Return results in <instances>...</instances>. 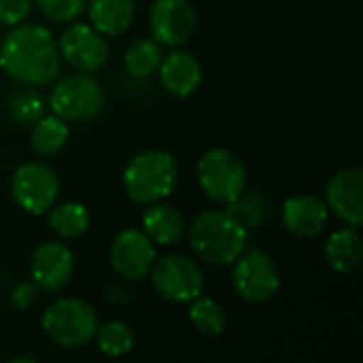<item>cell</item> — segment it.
I'll list each match as a JSON object with an SVG mask.
<instances>
[{
    "label": "cell",
    "instance_id": "cell-23",
    "mask_svg": "<svg viewBox=\"0 0 363 363\" xmlns=\"http://www.w3.org/2000/svg\"><path fill=\"white\" fill-rule=\"evenodd\" d=\"M47 111V100L32 85H21L13 89L6 98V113L19 125H32Z\"/></svg>",
    "mask_w": 363,
    "mask_h": 363
},
{
    "label": "cell",
    "instance_id": "cell-6",
    "mask_svg": "<svg viewBox=\"0 0 363 363\" xmlns=\"http://www.w3.org/2000/svg\"><path fill=\"white\" fill-rule=\"evenodd\" d=\"M198 185L211 200L230 204L247 189V168L236 153L208 149L198 162Z\"/></svg>",
    "mask_w": 363,
    "mask_h": 363
},
{
    "label": "cell",
    "instance_id": "cell-17",
    "mask_svg": "<svg viewBox=\"0 0 363 363\" xmlns=\"http://www.w3.org/2000/svg\"><path fill=\"white\" fill-rule=\"evenodd\" d=\"M187 230L183 213L166 202H153L147 204V211L143 213V232L153 240V245L168 247L177 242Z\"/></svg>",
    "mask_w": 363,
    "mask_h": 363
},
{
    "label": "cell",
    "instance_id": "cell-9",
    "mask_svg": "<svg viewBox=\"0 0 363 363\" xmlns=\"http://www.w3.org/2000/svg\"><path fill=\"white\" fill-rule=\"evenodd\" d=\"M11 194L21 211L30 215H45L57 202L60 179L49 166L28 162L13 172Z\"/></svg>",
    "mask_w": 363,
    "mask_h": 363
},
{
    "label": "cell",
    "instance_id": "cell-10",
    "mask_svg": "<svg viewBox=\"0 0 363 363\" xmlns=\"http://www.w3.org/2000/svg\"><path fill=\"white\" fill-rule=\"evenodd\" d=\"M60 55L77 72L94 74L108 60V43L89 23H70L57 40Z\"/></svg>",
    "mask_w": 363,
    "mask_h": 363
},
{
    "label": "cell",
    "instance_id": "cell-27",
    "mask_svg": "<svg viewBox=\"0 0 363 363\" xmlns=\"http://www.w3.org/2000/svg\"><path fill=\"white\" fill-rule=\"evenodd\" d=\"M36 4L47 19L57 23H70L87 9V0H36Z\"/></svg>",
    "mask_w": 363,
    "mask_h": 363
},
{
    "label": "cell",
    "instance_id": "cell-11",
    "mask_svg": "<svg viewBox=\"0 0 363 363\" xmlns=\"http://www.w3.org/2000/svg\"><path fill=\"white\" fill-rule=\"evenodd\" d=\"M108 259L113 270L125 281H140L157 259L153 240L143 230H123L111 242Z\"/></svg>",
    "mask_w": 363,
    "mask_h": 363
},
{
    "label": "cell",
    "instance_id": "cell-24",
    "mask_svg": "<svg viewBox=\"0 0 363 363\" xmlns=\"http://www.w3.org/2000/svg\"><path fill=\"white\" fill-rule=\"evenodd\" d=\"M189 321L196 332L208 338H217L225 332L228 315L225 308L208 296H198L194 302H189Z\"/></svg>",
    "mask_w": 363,
    "mask_h": 363
},
{
    "label": "cell",
    "instance_id": "cell-29",
    "mask_svg": "<svg viewBox=\"0 0 363 363\" xmlns=\"http://www.w3.org/2000/svg\"><path fill=\"white\" fill-rule=\"evenodd\" d=\"M38 285L34 281H21L13 287L11 291V304L17 308V311H28L30 306L36 304L38 300Z\"/></svg>",
    "mask_w": 363,
    "mask_h": 363
},
{
    "label": "cell",
    "instance_id": "cell-5",
    "mask_svg": "<svg viewBox=\"0 0 363 363\" xmlns=\"http://www.w3.org/2000/svg\"><path fill=\"white\" fill-rule=\"evenodd\" d=\"M40 328L47 340L55 347L81 349L91 342L98 319L87 302L77 298H60L43 313Z\"/></svg>",
    "mask_w": 363,
    "mask_h": 363
},
{
    "label": "cell",
    "instance_id": "cell-31",
    "mask_svg": "<svg viewBox=\"0 0 363 363\" xmlns=\"http://www.w3.org/2000/svg\"><path fill=\"white\" fill-rule=\"evenodd\" d=\"M11 363H32V359L30 357H19V359H13Z\"/></svg>",
    "mask_w": 363,
    "mask_h": 363
},
{
    "label": "cell",
    "instance_id": "cell-15",
    "mask_svg": "<svg viewBox=\"0 0 363 363\" xmlns=\"http://www.w3.org/2000/svg\"><path fill=\"white\" fill-rule=\"evenodd\" d=\"M281 219L289 234L298 238H315L328 228L330 208L325 200L311 194H300L285 200L281 208Z\"/></svg>",
    "mask_w": 363,
    "mask_h": 363
},
{
    "label": "cell",
    "instance_id": "cell-22",
    "mask_svg": "<svg viewBox=\"0 0 363 363\" xmlns=\"http://www.w3.org/2000/svg\"><path fill=\"white\" fill-rule=\"evenodd\" d=\"M162 45L155 38H138L123 53V66L134 79H149L162 62Z\"/></svg>",
    "mask_w": 363,
    "mask_h": 363
},
{
    "label": "cell",
    "instance_id": "cell-7",
    "mask_svg": "<svg viewBox=\"0 0 363 363\" xmlns=\"http://www.w3.org/2000/svg\"><path fill=\"white\" fill-rule=\"evenodd\" d=\"M153 289L170 302L189 304L204 291V272L187 255H164L151 266Z\"/></svg>",
    "mask_w": 363,
    "mask_h": 363
},
{
    "label": "cell",
    "instance_id": "cell-8",
    "mask_svg": "<svg viewBox=\"0 0 363 363\" xmlns=\"http://www.w3.org/2000/svg\"><path fill=\"white\" fill-rule=\"evenodd\" d=\"M232 287L249 304H266L281 289L274 262L259 249H245L232 264Z\"/></svg>",
    "mask_w": 363,
    "mask_h": 363
},
{
    "label": "cell",
    "instance_id": "cell-1",
    "mask_svg": "<svg viewBox=\"0 0 363 363\" xmlns=\"http://www.w3.org/2000/svg\"><path fill=\"white\" fill-rule=\"evenodd\" d=\"M62 68L55 36L38 23H17L0 43V70L21 85L53 83Z\"/></svg>",
    "mask_w": 363,
    "mask_h": 363
},
{
    "label": "cell",
    "instance_id": "cell-3",
    "mask_svg": "<svg viewBox=\"0 0 363 363\" xmlns=\"http://www.w3.org/2000/svg\"><path fill=\"white\" fill-rule=\"evenodd\" d=\"M179 181L177 160L160 149L136 153L123 170V187L132 202L147 206L166 200Z\"/></svg>",
    "mask_w": 363,
    "mask_h": 363
},
{
    "label": "cell",
    "instance_id": "cell-28",
    "mask_svg": "<svg viewBox=\"0 0 363 363\" xmlns=\"http://www.w3.org/2000/svg\"><path fill=\"white\" fill-rule=\"evenodd\" d=\"M32 0H0V23L2 26H17L30 13Z\"/></svg>",
    "mask_w": 363,
    "mask_h": 363
},
{
    "label": "cell",
    "instance_id": "cell-2",
    "mask_svg": "<svg viewBox=\"0 0 363 363\" xmlns=\"http://www.w3.org/2000/svg\"><path fill=\"white\" fill-rule=\"evenodd\" d=\"M247 242L249 230L228 211H202L189 225L191 251L213 266H232Z\"/></svg>",
    "mask_w": 363,
    "mask_h": 363
},
{
    "label": "cell",
    "instance_id": "cell-14",
    "mask_svg": "<svg viewBox=\"0 0 363 363\" xmlns=\"http://www.w3.org/2000/svg\"><path fill=\"white\" fill-rule=\"evenodd\" d=\"M72 272L74 255L66 245L49 240L34 249L30 259V274L38 289L57 291L72 279Z\"/></svg>",
    "mask_w": 363,
    "mask_h": 363
},
{
    "label": "cell",
    "instance_id": "cell-20",
    "mask_svg": "<svg viewBox=\"0 0 363 363\" xmlns=\"http://www.w3.org/2000/svg\"><path fill=\"white\" fill-rule=\"evenodd\" d=\"M49 228L53 234H57L64 240H72L83 236L89 230L91 217L85 204L81 202H64L53 204L49 211Z\"/></svg>",
    "mask_w": 363,
    "mask_h": 363
},
{
    "label": "cell",
    "instance_id": "cell-30",
    "mask_svg": "<svg viewBox=\"0 0 363 363\" xmlns=\"http://www.w3.org/2000/svg\"><path fill=\"white\" fill-rule=\"evenodd\" d=\"M104 294H106V300L111 302V304H115V306H125L128 302H130V294L121 287V285H108L106 289H104Z\"/></svg>",
    "mask_w": 363,
    "mask_h": 363
},
{
    "label": "cell",
    "instance_id": "cell-26",
    "mask_svg": "<svg viewBox=\"0 0 363 363\" xmlns=\"http://www.w3.org/2000/svg\"><path fill=\"white\" fill-rule=\"evenodd\" d=\"M228 213H232L247 230H253V228H259L268 215H270V204L266 200L264 194L259 191H242L234 202L228 204L225 208Z\"/></svg>",
    "mask_w": 363,
    "mask_h": 363
},
{
    "label": "cell",
    "instance_id": "cell-12",
    "mask_svg": "<svg viewBox=\"0 0 363 363\" xmlns=\"http://www.w3.org/2000/svg\"><path fill=\"white\" fill-rule=\"evenodd\" d=\"M196 9L189 0H155L149 11L153 38L166 47L185 45L196 30Z\"/></svg>",
    "mask_w": 363,
    "mask_h": 363
},
{
    "label": "cell",
    "instance_id": "cell-21",
    "mask_svg": "<svg viewBox=\"0 0 363 363\" xmlns=\"http://www.w3.org/2000/svg\"><path fill=\"white\" fill-rule=\"evenodd\" d=\"M68 138H70V128L57 115H43L38 121L32 123L30 143L36 155H43V157L55 155L57 151L66 147Z\"/></svg>",
    "mask_w": 363,
    "mask_h": 363
},
{
    "label": "cell",
    "instance_id": "cell-25",
    "mask_svg": "<svg viewBox=\"0 0 363 363\" xmlns=\"http://www.w3.org/2000/svg\"><path fill=\"white\" fill-rule=\"evenodd\" d=\"M100 353L108 357H125L134 349V332L123 321H108L96 328L94 334Z\"/></svg>",
    "mask_w": 363,
    "mask_h": 363
},
{
    "label": "cell",
    "instance_id": "cell-4",
    "mask_svg": "<svg viewBox=\"0 0 363 363\" xmlns=\"http://www.w3.org/2000/svg\"><path fill=\"white\" fill-rule=\"evenodd\" d=\"M47 104L66 123H83L98 117L106 104L102 85L87 72H72L55 79Z\"/></svg>",
    "mask_w": 363,
    "mask_h": 363
},
{
    "label": "cell",
    "instance_id": "cell-13",
    "mask_svg": "<svg viewBox=\"0 0 363 363\" xmlns=\"http://www.w3.org/2000/svg\"><path fill=\"white\" fill-rule=\"evenodd\" d=\"M328 208L347 225L362 228L363 223V170L345 168L336 172L325 187Z\"/></svg>",
    "mask_w": 363,
    "mask_h": 363
},
{
    "label": "cell",
    "instance_id": "cell-18",
    "mask_svg": "<svg viewBox=\"0 0 363 363\" xmlns=\"http://www.w3.org/2000/svg\"><path fill=\"white\" fill-rule=\"evenodd\" d=\"M87 13L102 36H119L130 28L136 4L134 0H87Z\"/></svg>",
    "mask_w": 363,
    "mask_h": 363
},
{
    "label": "cell",
    "instance_id": "cell-19",
    "mask_svg": "<svg viewBox=\"0 0 363 363\" xmlns=\"http://www.w3.org/2000/svg\"><path fill=\"white\" fill-rule=\"evenodd\" d=\"M325 259L340 274L357 270L362 262V236L357 228L349 225L332 232L325 242Z\"/></svg>",
    "mask_w": 363,
    "mask_h": 363
},
{
    "label": "cell",
    "instance_id": "cell-16",
    "mask_svg": "<svg viewBox=\"0 0 363 363\" xmlns=\"http://www.w3.org/2000/svg\"><path fill=\"white\" fill-rule=\"evenodd\" d=\"M157 70L164 89L177 98H189L202 83V66L198 57L183 49L172 47V51L162 57Z\"/></svg>",
    "mask_w": 363,
    "mask_h": 363
}]
</instances>
